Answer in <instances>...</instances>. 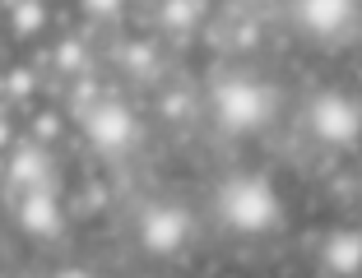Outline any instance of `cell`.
Masks as SVG:
<instances>
[{
    "label": "cell",
    "mask_w": 362,
    "mask_h": 278,
    "mask_svg": "<svg viewBox=\"0 0 362 278\" xmlns=\"http://www.w3.org/2000/svg\"><path fill=\"white\" fill-rule=\"evenodd\" d=\"M121 5H126V0H84V10L93 14V19H112Z\"/></svg>",
    "instance_id": "12"
},
{
    "label": "cell",
    "mask_w": 362,
    "mask_h": 278,
    "mask_svg": "<svg viewBox=\"0 0 362 278\" xmlns=\"http://www.w3.org/2000/svg\"><path fill=\"white\" fill-rule=\"evenodd\" d=\"M186 236H191V218L181 204H153L139 218V246L149 255H172V250H181Z\"/></svg>",
    "instance_id": "4"
},
{
    "label": "cell",
    "mask_w": 362,
    "mask_h": 278,
    "mask_svg": "<svg viewBox=\"0 0 362 278\" xmlns=\"http://www.w3.org/2000/svg\"><path fill=\"white\" fill-rule=\"evenodd\" d=\"M10 181L23 186V191H28V186H42L47 181V153L42 149H19L10 158Z\"/></svg>",
    "instance_id": "9"
},
{
    "label": "cell",
    "mask_w": 362,
    "mask_h": 278,
    "mask_svg": "<svg viewBox=\"0 0 362 278\" xmlns=\"http://www.w3.org/2000/svg\"><path fill=\"white\" fill-rule=\"evenodd\" d=\"M56 56H61V65H65V70L84 65V52H79V42H61V52H56Z\"/></svg>",
    "instance_id": "13"
},
{
    "label": "cell",
    "mask_w": 362,
    "mask_h": 278,
    "mask_svg": "<svg viewBox=\"0 0 362 278\" xmlns=\"http://www.w3.org/2000/svg\"><path fill=\"white\" fill-rule=\"evenodd\" d=\"M214 111L223 130H256L269 116V93L251 79H223L214 88Z\"/></svg>",
    "instance_id": "2"
},
{
    "label": "cell",
    "mask_w": 362,
    "mask_h": 278,
    "mask_svg": "<svg viewBox=\"0 0 362 278\" xmlns=\"http://www.w3.org/2000/svg\"><path fill=\"white\" fill-rule=\"evenodd\" d=\"M311 135L325 139V144H334V149H349V144H358L362 135V107L353 102V97L344 93H320L316 102H311Z\"/></svg>",
    "instance_id": "3"
},
{
    "label": "cell",
    "mask_w": 362,
    "mask_h": 278,
    "mask_svg": "<svg viewBox=\"0 0 362 278\" xmlns=\"http://www.w3.org/2000/svg\"><path fill=\"white\" fill-rule=\"evenodd\" d=\"M10 19H14V32H19V37H33V32L47 23V10L37 5V0H14Z\"/></svg>",
    "instance_id": "10"
},
{
    "label": "cell",
    "mask_w": 362,
    "mask_h": 278,
    "mask_svg": "<svg viewBox=\"0 0 362 278\" xmlns=\"http://www.w3.org/2000/svg\"><path fill=\"white\" fill-rule=\"evenodd\" d=\"M19 223H23V232H28V236H56V232H61V200L47 191V181L23 191Z\"/></svg>",
    "instance_id": "6"
},
{
    "label": "cell",
    "mask_w": 362,
    "mask_h": 278,
    "mask_svg": "<svg viewBox=\"0 0 362 278\" xmlns=\"http://www.w3.org/2000/svg\"><path fill=\"white\" fill-rule=\"evenodd\" d=\"M200 10H204V0H168L163 5V23L168 28H191L200 19Z\"/></svg>",
    "instance_id": "11"
},
{
    "label": "cell",
    "mask_w": 362,
    "mask_h": 278,
    "mask_svg": "<svg viewBox=\"0 0 362 278\" xmlns=\"http://www.w3.org/2000/svg\"><path fill=\"white\" fill-rule=\"evenodd\" d=\"M84 135H88L93 149L121 153L130 139H135V116H130V107H121V102H98L84 116Z\"/></svg>",
    "instance_id": "5"
},
{
    "label": "cell",
    "mask_w": 362,
    "mask_h": 278,
    "mask_svg": "<svg viewBox=\"0 0 362 278\" xmlns=\"http://www.w3.org/2000/svg\"><path fill=\"white\" fill-rule=\"evenodd\" d=\"M10 93H28V70H14L10 75Z\"/></svg>",
    "instance_id": "14"
},
{
    "label": "cell",
    "mask_w": 362,
    "mask_h": 278,
    "mask_svg": "<svg viewBox=\"0 0 362 278\" xmlns=\"http://www.w3.org/2000/svg\"><path fill=\"white\" fill-rule=\"evenodd\" d=\"M320 269L325 274H362V232H353V227H339V232H330V241L320 246Z\"/></svg>",
    "instance_id": "8"
},
{
    "label": "cell",
    "mask_w": 362,
    "mask_h": 278,
    "mask_svg": "<svg viewBox=\"0 0 362 278\" xmlns=\"http://www.w3.org/2000/svg\"><path fill=\"white\" fill-rule=\"evenodd\" d=\"M218 209L237 232H269L279 223V191L265 176H233L218 191Z\"/></svg>",
    "instance_id": "1"
},
{
    "label": "cell",
    "mask_w": 362,
    "mask_h": 278,
    "mask_svg": "<svg viewBox=\"0 0 362 278\" xmlns=\"http://www.w3.org/2000/svg\"><path fill=\"white\" fill-rule=\"evenodd\" d=\"M353 10H358L353 0H298V23L316 37H330V32L349 28Z\"/></svg>",
    "instance_id": "7"
}]
</instances>
